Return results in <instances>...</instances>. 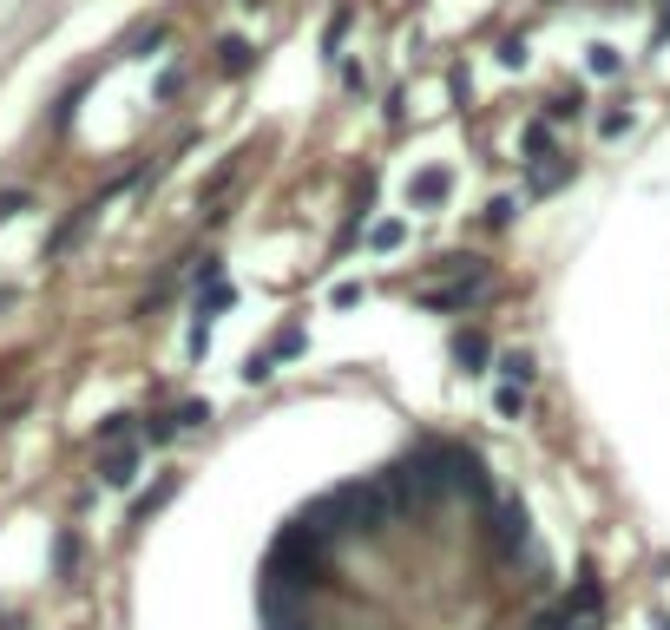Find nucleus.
I'll list each match as a JSON object with an SVG mask.
<instances>
[{"mask_svg": "<svg viewBox=\"0 0 670 630\" xmlns=\"http://www.w3.org/2000/svg\"><path fill=\"white\" fill-rule=\"evenodd\" d=\"M447 191H454V177H447V171H421V177H415V191H408V197H415V204H421V210H434V204H441V197H447Z\"/></svg>", "mask_w": 670, "mask_h": 630, "instance_id": "nucleus-1", "label": "nucleus"}, {"mask_svg": "<svg viewBox=\"0 0 670 630\" xmlns=\"http://www.w3.org/2000/svg\"><path fill=\"white\" fill-rule=\"evenodd\" d=\"M454 362H461V368H480V362H487V335L461 329V335H454Z\"/></svg>", "mask_w": 670, "mask_h": 630, "instance_id": "nucleus-2", "label": "nucleus"}, {"mask_svg": "<svg viewBox=\"0 0 670 630\" xmlns=\"http://www.w3.org/2000/svg\"><path fill=\"white\" fill-rule=\"evenodd\" d=\"M566 171H572V164H540V171H533V191H553Z\"/></svg>", "mask_w": 670, "mask_h": 630, "instance_id": "nucleus-3", "label": "nucleus"}, {"mask_svg": "<svg viewBox=\"0 0 670 630\" xmlns=\"http://www.w3.org/2000/svg\"><path fill=\"white\" fill-rule=\"evenodd\" d=\"M592 72H618V46H592Z\"/></svg>", "mask_w": 670, "mask_h": 630, "instance_id": "nucleus-4", "label": "nucleus"}, {"mask_svg": "<svg viewBox=\"0 0 670 630\" xmlns=\"http://www.w3.org/2000/svg\"><path fill=\"white\" fill-rule=\"evenodd\" d=\"M368 243H375V250H395V243H401V224H375V237H368Z\"/></svg>", "mask_w": 670, "mask_h": 630, "instance_id": "nucleus-5", "label": "nucleus"}]
</instances>
